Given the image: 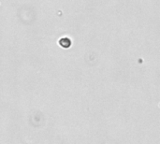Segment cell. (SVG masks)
Here are the masks:
<instances>
[{
    "label": "cell",
    "mask_w": 160,
    "mask_h": 144,
    "mask_svg": "<svg viewBox=\"0 0 160 144\" xmlns=\"http://www.w3.org/2000/svg\"><path fill=\"white\" fill-rule=\"evenodd\" d=\"M59 45L63 48H69L71 46V40L68 38H62L59 40Z\"/></svg>",
    "instance_id": "6da1fadb"
}]
</instances>
